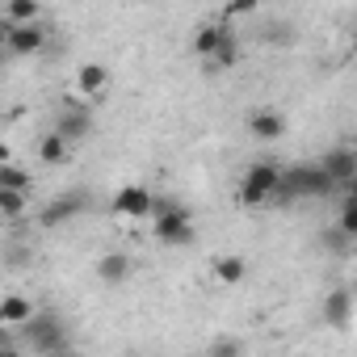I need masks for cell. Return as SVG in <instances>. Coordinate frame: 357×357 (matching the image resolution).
<instances>
[{"label":"cell","mask_w":357,"mask_h":357,"mask_svg":"<svg viewBox=\"0 0 357 357\" xmlns=\"http://www.w3.org/2000/svg\"><path fill=\"white\" fill-rule=\"evenodd\" d=\"M282 185H286V168L282 164H273V160H252L248 168H244V176H240V202L248 206V211H261V206H269V202H278L282 198Z\"/></svg>","instance_id":"1"},{"label":"cell","mask_w":357,"mask_h":357,"mask_svg":"<svg viewBox=\"0 0 357 357\" xmlns=\"http://www.w3.org/2000/svg\"><path fill=\"white\" fill-rule=\"evenodd\" d=\"M155 240L164 248H190L198 240L194 215L176 202V198H155Z\"/></svg>","instance_id":"2"},{"label":"cell","mask_w":357,"mask_h":357,"mask_svg":"<svg viewBox=\"0 0 357 357\" xmlns=\"http://www.w3.org/2000/svg\"><path fill=\"white\" fill-rule=\"evenodd\" d=\"M22 336H26V344L34 353H47V357H63L68 353V324L55 311H47V307H38V315L22 328Z\"/></svg>","instance_id":"3"},{"label":"cell","mask_w":357,"mask_h":357,"mask_svg":"<svg viewBox=\"0 0 357 357\" xmlns=\"http://www.w3.org/2000/svg\"><path fill=\"white\" fill-rule=\"evenodd\" d=\"M332 176L319 168V164H298V168H286V185H282V198H324L332 194Z\"/></svg>","instance_id":"4"},{"label":"cell","mask_w":357,"mask_h":357,"mask_svg":"<svg viewBox=\"0 0 357 357\" xmlns=\"http://www.w3.org/2000/svg\"><path fill=\"white\" fill-rule=\"evenodd\" d=\"M0 43H5V55L30 59V55H43L47 51L51 30L47 26H0Z\"/></svg>","instance_id":"5"},{"label":"cell","mask_w":357,"mask_h":357,"mask_svg":"<svg viewBox=\"0 0 357 357\" xmlns=\"http://www.w3.org/2000/svg\"><path fill=\"white\" fill-rule=\"evenodd\" d=\"M109 211H114L118 219H126V223H139V219L155 215V194H151L147 185H122V190L109 198Z\"/></svg>","instance_id":"6"},{"label":"cell","mask_w":357,"mask_h":357,"mask_svg":"<svg viewBox=\"0 0 357 357\" xmlns=\"http://www.w3.org/2000/svg\"><path fill=\"white\" fill-rule=\"evenodd\" d=\"M51 130L63 135L68 143L89 139V135H93V105H84V101H63L59 114H55V126H51Z\"/></svg>","instance_id":"7"},{"label":"cell","mask_w":357,"mask_h":357,"mask_svg":"<svg viewBox=\"0 0 357 357\" xmlns=\"http://www.w3.org/2000/svg\"><path fill=\"white\" fill-rule=\"evenodd\" d=\"M109 68L105 63H80L76 68V101L84 105H101L109 97Z\"/></svg>","instance_id":"8"},{"label":"cell","mask_w":357,"mask_h":357,"mask_svg":"<svg viewBox=\"0 0 357 357\" xmlns=\"http://www.w3.org/2000/svg\"><path fill=\"white\" fill-rule=\"evenodd\" d=\"M93 273H97V282H101V286H126V282L135 278V257H130V252H122V248L101 252V257H97V265H93Z\"/></svg>","instance_id":"9"},{"label":"cell","mask_w":357,"mask_h":357,"mask_svg":"<svg viewBox=\"0 0 357 357\" xmlns=\"http://www.w3.org/2000/svg\"><path fill=\"white\" fill-rule=\"evenodd\" d=\"M248 135H252L257 143H278V139L286 135V114H282L278 105H257V109L248 114Z\"/></svg>","instance_id":"10"},{"label":"cell","mask_w":357,"mask_h":357,"mask_svg":"<svg viewBox=\"0 0 357 357\" xmlns=\"http://www.w3.org/2000/svg\"><path fill=\"white\" fill-rule=\"evenodd\" d=\"M84 190H72V194H59L55 202H47V206H38V223L43 227H63L68 219H76L80 211H84Z\"/></svg>","instance_id":"11"},{"label":"cell","mask_w":357,"mask_h":357,"mask_svg":"<svg viewBox=\"0 0 357 357\" xmlns=\"http://www.w3.org/2000/svg\"><path fill=\"white\" fill-rule=\"evenodd\" d=\"M319 168L332 176V185H353L357 181V151L353 147H332V151H324V160H319Z\"/></svg>","instance_id":"12"},{"label":"cell","mask_w":357,"mask_h":357,"mask_svg":"<svg viewBox=\"0 0 357 357\" xmlns=\"http://www.w3.org/2000/svg\"><path fill=\"white\" fill-rule=\"evenodd\" d=\"M227 34H231V30H227L223 22H202V26L194 30V43H190V47H194V55H198L202 63H211V59L219 55V47L227 43Z\"/></svg>","instance_id":"13"},{"label":"cell","mask_w":357,"mask_h":357,"mask_svg":"<svg viewBox=\"0 0 357 357\" xmlns=\"http://www.w3.org/2000/svg\"><path fill=\"white\" fill-rule=\"evenodd\" d=\"M34 315H38V303L26 298V294H5V303H0V324L9 332H22Z\"/></svg>","instance_id":"14"},{"label":"cell","mask_w":357,"mask_h":357,"mask_svg":"<svg viewBox=\"0 0 357 357\" xmlns=\"http://www.w3.org/2000/svg\"><path fill=\"white\" fill-rule=\"evenodd\" d=\"M0 26H43V5L38 0H5Z\"/></svg>","instance_id":"15"},{"label":"cell","mask_w":357,"mask_h":357,"mask_svg":"<svg viewBox=\"0 0 357 357\" xmlns=\"http://www.w3.org/2000/svg\"><path fill=\"white\" fill-rule=\"evenodd\" d=\"M353 319V294L349 290H328L324 294V324L328 328H349Z\"/></svg>","instance_id":"16"},{"label":"cell","mask_w":357,"mask_h":357,"mask_svg":"<svg viewBox=\"0 0 357 357\" xmlns=\"http://www.w3.org/2000/svg\"><path fill=\"white\" fill-rule=\"evenodd\" d=\"M38 160L43 164H68L72 160V143L63 139V135H55V130H47V135H38Z\"/></svg>","instance_id":"17"},{"label":"cell","mask_w":357,"mask_h":357,"mask_svg":"<svg viewBox=\"0 0 357 357\" xmlns=\"http://www.w3.org/2000/svg\"><path fill=\"white\" fill-rule=\"evenodd\" d=\"M211 273H215V282H223V286H240V282H244V273H248V265H244V257L223 252V257H215V261H211Z\"/></svg>","instance_id":"18"},{"label":"cell","mask_w":357,"mask_h":357,"mask_svg":"<svg viewBox=\"0 0 357 357\" xmlns=\"http://www.w3.org/2000/svg\"><path fill=\"white\" fill-rule=\"evenodd\" d=\"M34 211V194H22V190H0V219L5 223H17L22 215Z\"/></svg>","instance_id":"19"},{"label":"cell","mask_w":357,"mask_h":357,"mask_svg":"<svg viewBox=\"0 0 357 357\" xmlns=\"http://www.w3.org/2000/svg\"><path fill=\"white\" fill-rule=\"evenodd\" d=\"M0 190H22V194H34V176H30L22 164H0Z\"/></svg>","instance_id":"20"},{"label":"cell","mask_w":357,"mask_h":357,"mask_svg":"<svg viewBox=\"0 0 357 357\" xmlns=\"http://www.w3.org/2000/svg\"><path fill=\"white\" fill-rule=\"evenodd\" d=\"M236 59H240V38H236V30H231L227 43L219 47V55H215L206 68H211V72H227V68H236Z\"/></svg>","instance_id":"21"},{"label":"cell","mask_w":357,"mask_h":357,"mask_svg":"<svg viewBox=\"0 0 357 357\" xmlns=\"http://www.w3.org/2000/svg\"><path fill=\"white\" fill-rule=\"evenodd\" d=\"M206 357H244V340H240V336H231V332H219V336L211 340Z\"/></svg>","instance_id":"22"},{"label":"cell","mask_w":357,"mask_h":357,"mask_svg":"<svg viewBox=\"0 0 357 357\" xmlns=\"http://www.w3.org/2000/svg\"><path fill=\"white\" fill-rule=\"evenodd\" d=\"M336 231H340V236H349V240L357 236V202H353V198H344V202H340V211H336Z\"/></svg>","instance_id":"23"},{"label":"cell","mask_w":357,"mask_h":357,"mask_svg":"<svg viewBox=\"0 0 357 357\" xmlns=\"http://www.w3.org/2000/svg\"><path fill=\"white\" fill-rule=\"evenodd\" d=\"M0 357H22V344H17V336H5V340H0Z\"/></svg>","instance_id":"24"},{"label":"cell","mask_w":357,"mask_h":357,"mask_svg":"<svg viewBox=\"0 0 357 357\" xmlns=\"http://www.w3.org/2000/svg\"><path fill=\"white\" fill-rule=\"evenodd\" d=\"M344 198H353V202H357V181H353V185L344 190Z\"/></svg>","instance_id":"25"},{"label":"cell","mask_w":357,"mask_h":357,"mask_svg":"<svg viewBox=\"0 0 357 357\" xmlns=\"http://www.w3.org/2000/svg\"><path fill=\"white\" fill-rule=\"evenodd\" d=\"M353 244H357V236H353Z\"/></svg>","instance_id":"26"},{"label":"cell","mask_w":357,"mask_h":357,"mask_svg":"<svg viewBox=\"0 0 357 357\" xmlns=\"http://www.w3.org/2000/svg\"><path fill=\"white\" fill-rule=\"evenodd\" d=\"M63 357H72V353H63Z\"/></svg>","instance_id":"27"}]
</instances>
